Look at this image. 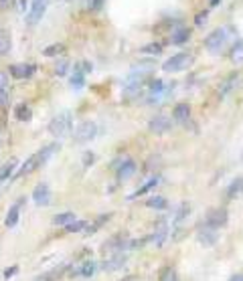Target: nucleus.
<instances>
[{"label": "nucleus", "mask_w": 243, "mask_h": 281, "mask_svg": "<svg viewBox=\"0 0 243 281\" xmlns=\"http://www.w3.org/2000/svg\"><path fill=\"white\" fill-rule=\"evenodd\" d=\"M136 170H138V166H136V162H134V160H124V162L118 166L116 176H118V180H120V182H124V180L132 178V176L136 174Z\"/></svg>", "instance_id": "11"}, {"label": "nucleus", "mask_w": 243, "mask_h": 281, "mask_svg": "<svg viewBox=\"0 0 243 281\" xmlns=\"http://www.w3.org/2000/svg\"><path fill=\"white\" fill-rule=\"evenodd\" d=\"M170 91H172V85H166L162 79H152V81L148 83V97H146V101L154 106V103H158L160 99H164Z\"/></svg>", "instance_id": "3"}, {"label": "nucleus", "mask_w": 243, "mask_h": 281, "mask_svg": "<svg viewBox=\"0 0 243 281\" xmlns=\"http://www.w3.org/2000/svg\"><path fill=\"white\" fill-rule=\"evenodd\" d=\"M34 65H10L8 67V73L14 77V79H26V77H30L32 73H34Z\"/></svg>", "instance_id": "15"}, {"label": "nucleus", "mask_w": 243, "mask_h": 281, "mask_svg": "<svg viewBox=\"0 0 243 281\" xmlns=\"http://www.w3.org/2000/svg\"><path fill=\"white\" fill-rule=\"evenodd\" d=\"M34 2H43V0H34Z\"/></svg>", "instance_id": "49"}, {"label": "nucleus", "mask_w": 243, "mask_h": 281, "mask_svg": "<svg viewBox=\"0 0 243 281\" xmlns=\"http://www.w3.org/2000/svg\"><path fill=\"white\" fill-rule=\"evenodd\" d=\"M18 4H20V10H26V8H28V2H26V0H20Z\"/></svg>", "instance_id": "44"}, {"label": "nucleus", "mask_w": 243, "mask_h": 281, "mask_svg": "<svg viewBox=\"0 0 243 281\" xmlns=\"http://www.w3.org/2000/svg\"><path fill=\"white\" fill-rule=\"evenodd\" d=\"M191 61H193V57H191L189 53H177V55H172L168 61L162 63V71H166V73L185 71V69L191 65Z\"/></svg>", "instance_id": "4"}, {"label": "nucleus", "mask_w": 243, "mask_h": 281, "mask_svg": "<svg viewBox=\"0 0 243 281\" xmlns=\"http://www.w3.org/2000/svg\"><path fill=\"white\" fill-rule=\"evenodd\" d=\"M146 206L156 208V210H164V208H168V200L164 196H152L146 200Z\"/></svg>", "instance_id": "24"}, {"label": "nucleus", "mask_w": 243, "mask_h": 281, "mask_svg": "<svg viewBox=\"0 0 243 281\" xmlns=\"http://www.w3.org/2000/svg\"><path fill=\"white\" fill-rule=\"evenodd\" d=\"M97 134V126L95 122H83L79 124V128L75 130V142L77 144H85V142H91Z\"/></svg>", "instance_id": "5"}, {"label": "nucleus", "mask_w": 243, "mask_h": 281, "mask_svg": "<svg viewBox=\"0 0 243 281\" xmlns=\"http://www.w3.org/2000/svg\"><path fill=\"white\" fill-rule=\"evenodd\" d=\"M73 221H77V217L73 215V213H61V215H57L55 219H53V225H57V227H67L69 223H73Z\"/></svg>", "instance_id": "28"}, {"label": "nucleus", "mask_w": 243, "mask_h": 281, "mask_svg": "<svg viewBox=\"0 0 243 281\" xmlns=\"http://www.w3.org/2000/svg\"><path fill=\"white\" fill-rule=\"evenodd\" d=\"M207 16H209V12H207V10H205V12H199V14L195 16V24H197V26H203V24H205V20H207Z\"/></svg>", "instance_id": "37"}, {"label": "nucleus", "mask_w": 243, "mask_h": 281, "mask_svg": "<svg viewBox=\"0 0 243 281\" xmlns=\"http://www.w3.org/2000/svg\"><path fill=\"white\" fill-rule=\"evenodd\" d=\"M158 281H179V273L175 267H162L160 273H158Z\"/></svg>", "instance_id": "26"}, {"label": "nucleus", "mask_w": 243, "mask_h": 281, "mask_svg": "<svg viewBox=\"0 0 243 281\" xmlns=\"http://www.w3.org/2000/svg\"><path fill=\"white\" fill-rule=\"evenodd\" d=\"M71 126H73V116H71V112H61L59 116H55V118L51 120L49 132H51V136H55V138H65V136H69Z\"/></svg>", "instance_id": "2"}, {"label": "nucleus", "mask_w": 243, "mask_h": 281, "mask_svg": "<svg viewBox=\"0 0 243 281\" xmlns=\"http://www.w3.org/2000/svg\"><path fill=\"white\" fill-rule=\"evenodd\" d=\"M87 225H89L87 221H73L65 227V233H81V231H85Z\"/></svg>", "instance_id": "32"}, {"label": "nucleus", "mask_w": 243, "mask_h": 281, "mask_svg": "<svg viewBox=\"0 0 243 281\" xmlns=\"http://www.w3.org/2000/svg\"><path fill=\"white\" fill-rule=\"evenodd\" d=\"M124 265H126V255L114 253L110 259H106V261L101 263V269H103V271H118V269H122Z\"/></svg>", "instance_id": "13"}, {"label": "nucleus", "mask_w": 243, "mask_h": 281, "mask_svg": "<svg viewBox=\"0 0 243 281\" xmlns=\"http://www.w3.org/2000/svg\"><path fill=\"white\" fill-rule=\"evenodd\" d=\"M168 237V223L162 219V221H158L156 223V227H154V233L148 237V243H154V245H162L164 243V239Z\"/></svg>", "instance_id": "9"}, {"label": "nucleus", "mask_w": 243, "mask_h": 281, "mask_svg": "<svg viewBox=\"0 0 243 281\" xmlns=\"http://www.w3.org/2000/svg\"><path fill=\"white\" fill-rule=\"evenodd\" d=\"M37 168H41V164H39V156L37 154H32V156H28L26 158V162L20 166V170L14 174L16 178H20V176H26V174H30L32 170H37Z\"/></svg>", "instance_id": "18"}, {"label": "nucleus", "mask_w": 243, "mask_h": 281, "mask_svg": "<svg viewBox=\"0 0 243 281\" xmlns=\"http://www.w3.org/2000/svg\"><path fill=\"white\" fill-rule=\"evenodd\" d=\"M189 37H191V30L187 26H177L170 34V43L172 45H185L189 41Z\"/></svg>", "instance_id": "19"}, {"label": "nucleus", "mask_w": 243, "mask_h": 281, "mask_svg": "<svg viewBox=\"0 0 243 281\" xmlns=\"http://www.w3.org/2000/svg\"><path fill=\"white\" fill-rule=\"evenodd\" d=\"M24 200L26 198H18L10 208H8V213H6V219H4V225L8 227V229H12L16 223H18V219H20V206L24 204Z\"/></svg>", "instance_id": "12"}, {"label": "nucleus", "mask_w": 243, "mask_h": 281, "mask_svg": "<svg viewBox=\"0 0 243 281\" xmlns=\"http://www.w3.org/2000/svg\"><path fill=\"white\" fill-rule=\"evenodd\" d=\"M59 148H61L59 144H49V146H45L41 152H37V156H39V164L43 166V164H45V162H47V160H49L55 152H59Z\"/></svg>", "instance_id": "21"}, {"label": "nucleus", "mask_w": 243, "mask_h": 281, "mask_svg": "<svg viewBox=\"0 0 243 281\" xmlns=\"http://www.w3.org/2000/svg\"><path fill=\"white\" fill-rule=\"evenodd\" d=\"M93 160H95V156L91 154V152H85V156H83V166L87 168V166H91L93 164Z\"/></svg>", "instance_id": "40"}, {"label": "nucleus", "mask_w": 243, "mask_h": 281, "mask_svg": "<svg viewBox=\"0 0 243 281\" xmlns=\"http://www.w3.org/2000/svg\"><path fill=\"white\" fill-rule=\"evenodd\" d=\"M243 192V178H235L227 188V198H235Z\"/></svg>", "instance_id": "27"}, {"label": "nucleus", "mask_w": 243, "mask_h": 281, "mask_svg": "<svg viewBox=\"0 0 243 281\" xmlns=\"http://www.w3.org/2000/svg\"><path fill=\"white\" fill-rule=\"evenodd\" d=\"M170 126H172V122H170V118H166V116H156V118H152L150 124H148L150 132H154V134H158V136L166 134V132L170 130Z\"/></svg>", "instance_id": "8"}, {"label": "nucleus", "mask_w": 243, "mask_h": 281, "mask_svg": "<svg viewBox=\"0 0 243 281\" xmlns=\"http://www.w3.org/2000/svg\"><path fill=\"white\" fill-rule=\"evenodd\" d=\"M158 182H160V178H158V176L150 178V180H148L144 186H140V188H138L134 194H130V196H128V200H134V198H138V196H144L146 192H150L152 188H156V186H158Z\"/></svg>", "instance_id": "20"}, {"label": "nucleus", "mask_w": 243, "mask_h": 281, "mask_svg": "<svg viewBox=\"0 0 243 281\" xmlns=\"http://www.w3.org/2000/svg\"><path fill=\"white\" fill-rule=\"evenodd\" d=\"M18 273V265H12V267H8V269H4V279H10V277H14Z\"/></svg>", "instance_id": "38"}, {"label": "nucleus", "mask_w": 243, "mask_h": 281, "mask_svg": "<svg viewBox=\"0 0 243 281\" xmlns=\"http://www.w3.org/2000/svg\"><path fill=\"white\" fill-rule=\"evenodd\" d=\"M140 51L146 53V55H160L162 53V45L160 43H150V45H144Z\"/></svg>", "instance_id": "35"}, {"label": "nucleus", "mask_w": 243, "mask_h": 281, "mask_svg": "<svg viewBox=\"0 0 243 281\" xmlns=\"http://www.w3.org/2000/svg\"><path fill=\"white\" fill-rule=\"evenodd\" d=\"M71 85H73L75 89H81V87L85 85V77H83L81 67H75V69H73V75H71Z\"/></svg>", "instance_id": "29"}, {"label": "nucleus", "mask_w": 243, "mask_h": 281, "mask_svg": "<svg viewBox=\"0 0 243 281\" xmlns=\"http://www.w3.org/2000/svg\"><path fill=\"white\" fill-rule=\"evenodd\" d=\"M14 116H16V120H20V122H28V120L32 118V110H30L28 103H20V106L16 108Z\"/></svg>", "instance_id": "23"}, {"label": "nucleus", "mask_w": 243, "mask_h": 281, "mask_svg": "<svg viewBox=\"0 0 243 281\" xmlns=\"http://www.w3.org/2000/svg\"><path fill=\"white\" fill-rule=\"evenodd\" d=\"M172 118H175V122H179V124H187L189 118H191V106H189V103H179V106H175Z\"/></svg>", "instance_id": "17"}, {"label": "nucleus", "mask_w": 243, "mask_h": 281, "mask_svg": "<svg viewBox=\"0 0 243 281\" xmlns=\"http://www.w3.org/2000/svg\"><path fill=\"white\" fill-rule=\"evenodd\" d=\"M101 6H103V0H91V8L93 10H99Z\"/></svg>", "instance_id": "42"}, {"label": "nucleus", "mask_w": 243, "mask_h": 281, "mask_svg": "<svg viewBox=\"0 0 243 281\" xmlns=\"http://www.w3.org/2000/svg\"><path fill=\"white\" fill-rule=\"evenodd\" d=\"M14 166H16V160H10L8 164H4V166L0 168V182H4L8 176H12V172H14Z\"/></svg>", "instance_id": "34"}, {"label": "nucleus", "mask_w": 243, "mask_h": 281, "mask_svg": "<svg viewBox=\"0 0 243 281\" xmlns=\"http://www.w3.org/2000/svg\"><path fill=\"white\" fill-rule=\"evenodd\" d=\"M205 225L207 227H213V229H221L227 225V210L225 208H213L207 213V219H205Z\"/></svg>", "instance_id": "6"}, {"label": "nucleus", "mask_w": 243, "mask_h": 281, "mask_svg": "<svg viewBox=\"0 0 243 281\" xmlns=\"http://www.w3.org/2000/svg\"><path fill=\"white\" fill-rule=\"evenodd\" d=\"M110 217H112V213H108V215H99V219L97 221H93L91 225H87L85 227V235H93L95 231H99L108 221H110Z\"/></svg>", "instance_id": "22"}, {"label": "nucleus", "mask_w": 243, "mask_h": 281, "mask_svg": "<svg viewBox=\"0 0 243 281\" xmlns=\"http://www.w3.org/2000/svg\"><path fill=\"white\" fill-rule=\"evenodd\" d=\"M229 57H231V61H233L235 65H243V41L235 43V45L231 47Z\"/></svg>", "instance_id": "25"}, {"label": "nucleus", "mask_w": 243, "mask_h": 281, "mask_svg": "<svg viewBox=\"0 0 243 281\" xmlns=\"http://www.w3.org/2000/svg\"><path fill=\"white\" fill-rule=\"evenodd\" d=\"M237 37V30L233 26H221V28H215L207 39H205V49L211 53V55H221L225 51V47Z\"/></svg>", "instance_id": "1"}, {"label": "nucleus", "mask_w": 243, "mask_h": 281, "mask_svg": "<svg viewBox=\"0 0 243 281\" xmlns=\"http://www.w3.org/2000/svg\"><path fill=\"white\" fill-rule=\"evenodd\" d=\"M197 239H199V243H203V245H207V247H211V245H215L217 243V239H219V229H213V227H201L199 229V235H197Z\"/></svg>", "instance_id": "10"}, {"label": "nucleus", "mask_w": 243, "mask_h": 281, "mask_svg": "<svg viewBox=\"0 0 243 281\" xmlns=\"http://www.w3.org/2000/svg\"><path fill=\"white\" fill-rule=\"evenodd\" d=\"M34 281H51V277L49 275H41V277H37Z\"/></svg>", "instance_id": "46"}, {"label": "nucleus", "mask_w": 243, "mask_h": 281, "mask_svg": "<svg viewBox=\"0 0 243 281\" xmlns=\"http://www.w3.org/2000/svg\"><path fill=\"white\" fill-rule=\"evenodd\" d=\"M8 99H10V93H8V89H0V108L8 106Z\"/></svg>", "instance_id": "39"}, {"label": "nucleus", "mask_w": 243, "mask_h": 281, "mask_svg": "<svg viewBox=\"0 0 243 281\" xmlns=\"http://www.w3.org/2000/svg\"><path fill=\"white\" fill-rule=\"evenodd\" d=\"M10 47H12L10 34H8L4 28H0V55H6V53L10 51Z\"/></svg>", "instance_id": "30"}, {"label": "nucleus", "mask_w": 243, "mask_h": 281, "mask_svg": "<svg viewBox=\"0 0 243 281\" xmlns=\"http://www.w3.org/2000/svg\"><path fill=\"white\" fill-rule=\"evenodd\" d=\"M219 2H221V0H209V4H211V6H217Z\"/></svg>", "instance_id": "47"}, {"label": "nucleus", "mask_w": 243, "mask_h": 281, "mask_svg": "<svg viewBox=\"0 0 243 281\" xmlns=\"http://www.w3.org/2000/svg\"><path fill=\"white\" fill-rule=\"evenodd\" d=\"M229 281H243V275H241V273H237V275H233V277H231Z\"/></svg>", "instance_id": "45"}, {"label": "nucleus", "mask_w": 243, "mask_h": 281, "mask_svg": "<svg viewBox=\"0 0 243 281\" xmlns=\"http://www.w3.org/2000/svg\"><path fill=\"white\" fill-rule=\"evenodd\" d=\"M79 67L83 69V73H87V71H91V63H87V61H83V63H81Z\"/></svg>", "instance_id": "43"}, {"label": "nucleus", "mask_w": 243, "mask_h": 281, "mask_svg": "<svg viewBox=\"0 0 243 281\" xmlns=\"http://www.w3.org/2000/svg\"><path fill=\"white\" fill-rule=\"evenodd\" d=\"M45 10H47V2H45V0H43V2H34V4L30 6L28 14H26V22H28V24H37V22L43 18Z\"/></svg>", "instance_id": "14"}, {"label": "nucleus", "mask_w": 243, "mask_h": 281, "mask_svg": "<svg viewBox=\"0 0 243 281\" xmlns=\"http://www.w3.org/2000/svg\"><path fill=\"white\" fill-rule=\"evenodd\" d=\"M126 281H134V277H128V279H126Z\"/></svg>", "instance_id": "48"}, {"label": "nucleus", "mask_w": 243, "mask_h": 281, "mask_svg": "<svg viewBox=\"0 0 243 281\" xmlns=\"http://www.w3.org/2000/svg\"><path fill=\"white\" fill-rule=\"evenodd\" d=\"M79 275H83V277H91L93 273H95V261H85L81 267H79V271H77Z\"/></svg>", "instance_id": "33"}, {"label": "nucleus", "mask_w": 243, "mask_h": 281, "mask_svg": "<svg viewBox=\"0 0 243 281\" xmlns=\"http://www.w3.org/2000/svg\"><path fill=\"white\" fill-rule=\"evenodd\" d=\"M67 69H69V61H59V65L55 67V73H57L59 77H63V75L67 73Z\"/></svg>", "instance_id": "36"}, {"label": "nucleus", "mask_w": 243, "mask_h": 281, "mask_svg": "<svg viewBox=\"0 0 243 281\" xmlns=\"http://www.w3.org/2000/svg\"><path fill=\"white\" fill-rule=\"evenodd\" d=\"M0 2H6V0H0Z\"/></svg>", "instance_id": "50"}, {"label": "nucleus", "mask_w": 243, "mask_h": 281, "mask_svg": "<svg viewBox=\"0 0 243 281\" xmlns=\"http://www.w3.org/2000/svg\"><path fill=\"white\" fill-rule=\"evenodd\" d=\"M32 200H34L37 206H49L51 204V188H49V184H45V182L37 184L34 190H32Z\"/></svg>", "instance_id": "7"}, {"label": "nucleus", "mask_w": 243, "mask_h": 281, "mask_svg": "<svg viewBox=\"0 0 243 281\" xmlns=\"http://www.w3.org/2000/svg\"><path fill=\"white\" fill-rule=\"evenodd\" d=\"M237 81H239V73L237 71H233L231 75H227L223 79V83L219 85V97H225L229 91H233V87L237 85Z\"/></svg>", "instance_id": "16"}, {"label": "nucleus", "mask_w": 243, "mask_h": 281, "mask_svg": "<svg viewBox=\"0 0 243 281\" xmlns=\"http://www.w3.org/2000/svg\"><path fill=\"white\" fill-rule=\"evenodd\" d=\"M63 53H65V45H61V43L49 45V47L43 51V55H45V57H57V55H63Z\"/></svg>", "instance_id": "31"}, {"label": "nucleus", "mask_w": 243, "mask_h": 281, "mask_svg": "<svg viewBox=\"0 0 243 281\" xmlns=\"http://www.w3.org/2000/svg\"><path fill=\"white\" fill-rule=\"evenodd\" d=\"M0 89H8V75L0 71Z\"/></svg>", "instance_id": "41"}]
</instances>
